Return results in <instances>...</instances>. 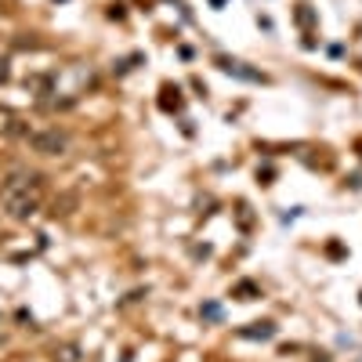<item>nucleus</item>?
<instances>
[{
	"label": "nucleus",
	"mask_w": 362,
	"mask_h": 362,
	"mask_svg": "<svg viewBox=\"0 0 362 362\" xmlns=\"http://www.w3.org/2000/svg\"><path fill=\"white\" fill-rule=\"evenodd\" d=\"M44 203V177L40 174H11L4 181V189H0V206L8 210V218L15 221H25L29 214H37Z\"/></svg>",
	"instance_id": "obj_1"
},
{
	"label": "nucleus",
	"mask_w": 362,
	"mask_h": 362,
	"mask_svg": "<svg viewBox=\"0 0 362 362\" xmlns=\"http://www.w3.org/2000/svg\"><path fill=\"white\" fill-rule=\"evenodd\" d=\"M29 145H33V153H40V156H58V153H66L69 138L51 127V131H33L29 134Z\"/></svg>",
	"instance_id": "obj_2"
},
{
	"label": "nucleus",
	"mask_w": 362,
	"mask_h": 362,
	"mask_svg": "<svg viewBox=\"0 0 362 362\" xmlns=\"http://www.w3.org/2000/svg\"><path fill=\"white\" fill-rule=\"evenodd\" d=\"M272 334H276V326H272V322H257L254 329H243V337H261V341H268Z\"/></svg>",
	"instance_id": "obj_3"
},
{
	"label": "nucleus",
	"mask_w": 362,
	"mask_h": 362,
	"mask_svg": "<svg viewBox=\"0 0 362 362\" xmlns=\"http://www.w3.org/2000/svg\"><path fill=\"white\" fill-rule=\"evenodd\" d=\"M11 76V69H8V58H0V83H4Z\"/></svg>",
	"instance_id": "obj_4"
},
{
	"label": "nucleus",
	"mask_w": 362,
	"mask_h": 362,
	"mask_svg": "<svg viewBox=\"0 0 362 362\" xmlns=\"http://www.w3.org/2000/svg\"><path fill=\"white\" fill-rule=\"evenodd\" d=\"M58 355H62V362H76V351H73V348H62Z\"/></svg>",
	"instance_id": "obj_5"
}]
</instances>
